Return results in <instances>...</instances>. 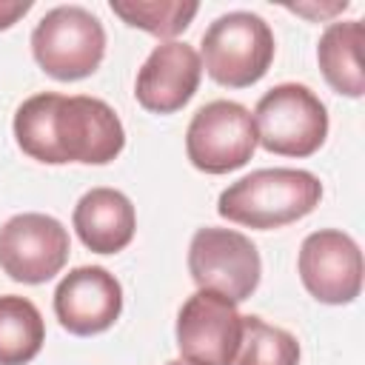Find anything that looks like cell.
I'll list each match as a JSON object with an SVG mask.
<instances>
[{"label":"cell","instance_id":"12","mask_svg":"<svg viewBox=\"0 0 365 365\" xmlns=\"http://www.w3.org/2000/svg\"><path fill=\"white\" fill-rule=\"evenodd\" d=\"M202 77L200 54L180 40H168L151 48L143 68L137 71L134 94L145 111L174 114L197 91Z\"/></svg>","mask_w":365,"mask_h":365},{"label":"cell","instance_id":"17","mask_svg":"<svg viewBox=\"0 0 365 365\" xmlns=\"http://www.w3.org/2000/svg\"><path fill=\"white\" fill-rule=\"evenodd\" d=\"M231 365H299V342L259 317H242V342Z\"/></svg>","mask_w":365,"mask_h":365},{"label":"cell","instance_id":"1","mask_svg":"<svg viewBox=\"0 0 365 365\" xmlns=\"http://www.w3.org/2000/svg\"><path fill=\"white\" fill-rule=\"evenodd\" d=\"M14 140L37 163L106 165L125 145L117 111L88 94L40 91L14 111Z\"/></svg>","mask_w":365,"mask_h":365},{"label":"cell","instance_id":"13","mask_svg":"<svg viewBox=\"0 0 365 365\" xmlns=\"http://www.w3.org/2000/svg\"><path fill=\"white\" fill-rule=\"evenodd\" d=\"M74 231L80 242L94 254L123 251L137 231V214L131 200L117 188H91L74 205Z\"/></svg>","mask_w":365,"mask_h":365},{"label":"cell","instance_id":"8","mask_svg":"<svg viewBox=\"0 0 365 365\" xmlns=\"http://www.w3.org/2000/svg\"><path fill=\"white\" fill-rule=\"evenodd\" d=\"M242 342V314L222 294L197 288L177 314V348L191 365H231Z\"/></svg>","mask_w":365,"mask_h":365},{"label":"cell","instance_id":"4","mask_svg":"<svg viewBox=\"0 0 365 365\" xmlns=\"http://www.w3.org/2000/svg\"><path fill=\"white\" fill-rule=\"evenodd\" d=\"M37 66L63 83L94 74L106 54V29L83 6H57L40 17L31 31Z\"/></svg>","mask_w":365,"mask_h":365},{"label":"cell","instance_id":"19","mask_svg":"<svg viewBox=\"0 0 365 365\" xmlns=\"http://www.w3.org/2000/svg\"><path fill=\"white\" fill-rule=\"evenodd\" d=\"M165 365H191V362H185V359H171V362H165Z\"/></svg>","mask_w":365,"mask_h":365},{"label":"cell","instance_id":"15","mask_svg":"<svg viewBox=\"0 0 365 365\" xmlns=\"http://www.w3.org/2000/svg\"><path fill=\"white\" fill-rule=\"evenodd\" d=\"M46 342V322L26 297H0V365L31 362Z\"/></svg>","mask_w":365,"mask_h":365},{"label":"cell","instance_id":"14","mask_svg":"<svg viewBox=\"0 0 365 365\" xmlns=\"http://www.w3.org/2000/svg\"><path fill=\"white\" fill-rule=\"evenodd\" d=\"M362 20H339L331 23L317 46V60L322 77L336 94L362 97L365 94V74H362Z\"/></svg>","mask_w":365,"mask_h":365},{"label":"cell","instance_id":"11","mask_svg":"<svg viewBox=\"0 0 365 365\" xmlns=\"http://www.w3.org/2000/svg\"><path fill=\"white\" fill-rule=\"evenodd\" d=\"M123 311V285L103 265H80L54 288V317L74 336L108 331Z\"/></svg>","mask_w":365,"mask_h":365},{"label":"cell","instance_id":"3","mask_svg":"<svg viewBox=\"0 0 365 365\" xmlns=\"http://www.w3.org/2000/svg\"><path fill=\"white\" fill-rule=\"evenodd\" d=\"M274 31L254 11L220 14L202 34V60L214 83L245 88L265 77L274 63Z\"/></svg>","mask_w":365,"mask_h":365},{"label":"cell","instance_id":"16","mask_svg":"<svg viewBox=\"0 0 365 365\" xmlns=\"http://www.w3.org/2000/svg\"><path fill=\"white\" fill-rule=\"evenodd\" d=\"M108 6L123 23L143 29L154 37L182 34L194 20V14L200 11L197 3H182V0H111Z\"/></svg>","mask_w":365,"mask_h":365},{"label":"cell","instance_id":"10","mask_svg":"<svg viewBox=\"0 0 365 365\" xmlns=\"http://www.w3.org/2000/svg\"><path fill=\"white\" fill-rule=\"evenodd\" d=\"M297 265L305 291L325 305H348L362 291V251L345 231L319 228L308 234Z\"/></svg>","mask_w":365,"mask_h":365},{"label":"cell","instance_id":"18","mask_svg":"<svg viewBox=\"0 0 365 365\" xmlns=\"http://www.w3.org/2000/svg\"><path fill=\"white\" fill-rule=\"evenodd\" d=\"M31 0H17V3H0V31L11 29L23 14H29Z\"/></svg>","mask_w":365,"mask_h":365},{"label":"cell","instance_id":"9","mask_svg":"<svg viewBox=\"0 0 365 365\" xmlns=\"http://www.w3.org/2000/svg\"><path fill=\"white\" fill-rule=\"evenodd\" d=\"M68 231L48 214H14L0 228V268L26 285L48 282L68 259Z\"/></svg>","mask_w":365,"mask_h":365},{"label":"cell","instance_id":"2","mask_svg":"<svg viewBox=\"0 0 365 365\" xmlns=\"http://www.w3.org/2000/svg\"><path fill=\"white\" fill-rule=\"evenodd\" d=\"M322 200V182L302 168H259L231 182L220 200L217 214L248 228H282L308 217Z\"/></svg>","mask_w":365,"mask_h":365},{"label":"cell","instance_id":"6","mask_svg":"<svg viewBox=\"0 0 365 365\" xmlns=\"http://www.w3.org/2000/svg\"><path fill=\"white\" fill-rule=\"evenodd\" d=\"M188 274L202 291L228 297L231 302L248 299L262 274L257 245L234 228H197L188 245Z\"/></svg>","mask_w":365,"mask_h":365},{"label":"cell","instance_id":"7","mask_svg":"<svg viewBox=\"0 0 365 365\" xmlns=\"http://www.w3.org/2000/svg\"><path fill=\"white\" fill-rule=\"evenodd\" d=\"M257 148L254 117L234 100H214L197 108L185 131V154L205 174H228L242 168Z\"/></svg>","mask_w":365,"mask_h":365},{"label":"cell","instance_id":"5","mask_svg":"<svg viewBox=\"0 0 365 365\" xmlns=\"http://www.w3.org/2000/svg\"><path fill=\"white\" fill-rule=\"evenodd\" d=\"M257 145L282 157H311L328 137V111L302 83H279L254 108Z\"/></svg>","mask_w":365,"mask_h":365}]
</instances>
